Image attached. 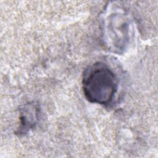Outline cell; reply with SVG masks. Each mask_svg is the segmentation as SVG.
<instances>
[{
	"mask_svg": "<svg viewBox=\"0 0 158 158\" xmlns=\"http://www.w3.org/2000/svg\"><path fill=\"white\" fill-rule=\"evenodd\" d=\"M82 88L84 95L89 102L108 104L117 91L118 79L109 65L98 62L84 70Z\"/></svg>",
	"mask_w": 158,
	"mask_h": 158,
	"instance_id": "6da1fadb",
	"label": "cell"
},
{
	"mask_svg": "<svg viewBox=\"0 0 158 158\" xmlns=\"http://www.w3.org/2000/svg\"><path fill=\"white\" fill-rule=\"evenodd\" d=\"M40 108L37 104L30 102L23 106L20 109V125L17 133L25 135L35 127L39 118Z\"/></svg>",
	"mask_w": 158,
	"mask_h": 158,
	"instance_id": "3957f363",
	"label": "cell"
},
{
	"mask_svg": "<svg viewBox=\"0 0 158 158\" xmlns=\"http://www.w3.org/2000/svg\"><path fill=\"white\" fill-rule=\"evenodd\" d=\"M104 41L113 52L125 49L130 38L129 18L120 13L111 14L104 22Z\"/></svg>",
	"mask_w": 158,
	"mask_h": 158,
	"instance_id": "7a4b0ae2",
	"label": "cell"
}]
</instances>
